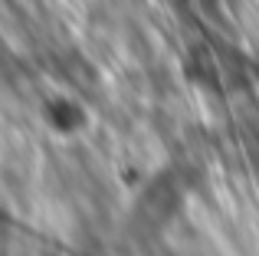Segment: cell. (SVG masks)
<instances>
[{
	"mask_svg": "<svg viewBox=\"0 0 259 256\" xmlns=\"http://www.w3.org/2000/svg\"><path fill=\"white\" fill-rule=\"evenodd\" d=\"M43 122H46L50 132L76 135V132H82V125H85V109L76 102V99H69V96H56V99L46 102Z\"/></svg>",
	"mask_w": 259,
	"mask_h": 256,
	"instance_id": "cell-1",
	"label": "cell"
}]
</instances>
